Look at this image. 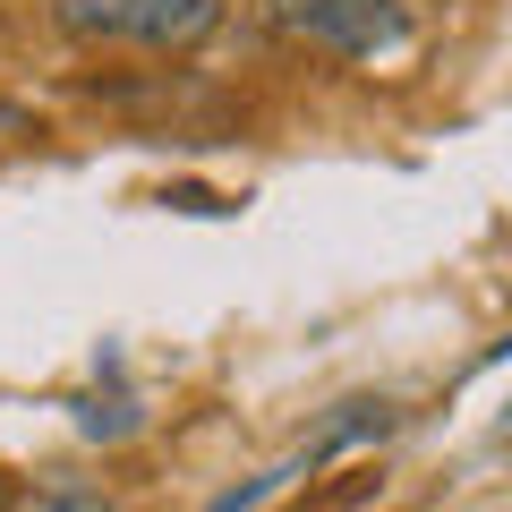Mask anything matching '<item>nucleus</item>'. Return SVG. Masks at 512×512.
<instances>
[{"mask_svg":"<svg viewBox=\"0 0 512 512\" xmlns=\"http://www.w3.org/2000/svg\"><path fill=\"white\" fill-rule=\"evenodd\" d=\"M291 478H299V461H291V470H265V478H239V487H222L214 504H197V512H256V504H274Z\"/></svg>","mask_w":512,"mask_h":512,"instance_id":"obj_5","label":"nucleus"},{"mask_svg":"<svg viewBox=\"0 0 512 512\" xmlns=\"http://www.w3.org/2000/svg\"><path fill=\"white\" fill-rule=\"evenodd\" d=\"M52 26L69 43H128V0H52Z\"/></svg>","mask_w":512,"mask_h":512,"instance_id":"obj_4","label":"nucleus"},{"mask_svg":"<svg viewBox=\"0 0 512 512\" xmlns=\"http://www.w3.org/2000/svg\"><path fill=\"white\" fill-rule=\"evenodd\" d=\"M26 137H35V111H26V103H0V163H9Z\"/></svg>","mask_w":512,"mask_h":512,"instance_id":"obj_7","label":"nucleus"},{"mask_svg":"<svg viewBox=\"0 0 512 512\" xmlns=\"http://www.w3.org/2000/svg\"><path fill=\"white\" fill-rule=\"evenodd\" d=\"M256 18L282 43H308L325 60H393L419 43L410 0H256Z\"/></svg>","mask_w":512,"mask_h":512,"instance_id":"obj_1","label":"nucleus"},{"mask_svg":"<svg viewBox=\"0 0 512 512\" xmlns=\"http://www.w3.org/2000/svg\"><path fill=\"white\" fill-rule=\"evenodd\" d=\"M402 427V410L393 402H342L325 427L308 436V453H299V470H316V461H333V453H350V444H367V436H393Z\"/></svg>","mask_w":512,"mask_h":512,"instance_id":"obj_3","label":"nucleus"},{"mask_svg":"<svg viewBox=\"0 0 512 512\" xmlns=\"http://www.w3.org/2000/svg\"><path fill=\"white\" fill-rule=\"evenodd\" d=\"M222 26V0H128V43L137 52H197Z\"/></svg>","mask_w":512,"mask_h":512,"instance_id":"obj_2","label":"nucleus"},{"mask_svg":"<svg viewBox=\"0 0 512 512\" xmlns=\"http://www.w3.org/2000/svg\"><path fill=\"white\" fill-rule=\"evenodd\" d=\"M77 427H86V436H128L137 410H128V402H77Z\"/></svg>","mask_w":512,"mask_h":512,"instance_id":"obj_6","label":"nucleus"}]
</instances>
